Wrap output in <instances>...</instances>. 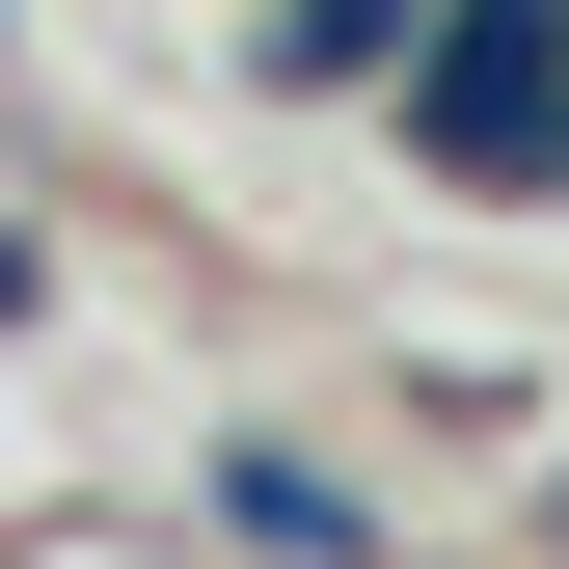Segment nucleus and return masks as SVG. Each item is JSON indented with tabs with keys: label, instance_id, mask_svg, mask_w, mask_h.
<instances>
[{
	"label": "nucleus",
	"instance_id": "1",
	"mask_svg": "<svg viewBox=\"0 0 569 569\" xmlns=\"http://www.w3.org/2000/svg\"><path fill=\"white\" fill-rule=\"evenodd\" d=\"M380 109H407L435 190H569V0H435V54Z\"/></svg>",
	"mask_w": 569,
	"mask_h": 569
},
{
	"label": "nucleus",
	"instance_id": "2",
	"mask_svg": "<svg viewBox=\"0 0 569 569\" xmlns=\"http://www.w3.org/2000/svg\"><path fill=\"white\" fill-rule=\"evenodd\" d=\"M407 54H435V0H271V28H244V82H407Z\"/></svg>",
	"mask_w": 569,
	"mask_h": 569
}]
</instances>
